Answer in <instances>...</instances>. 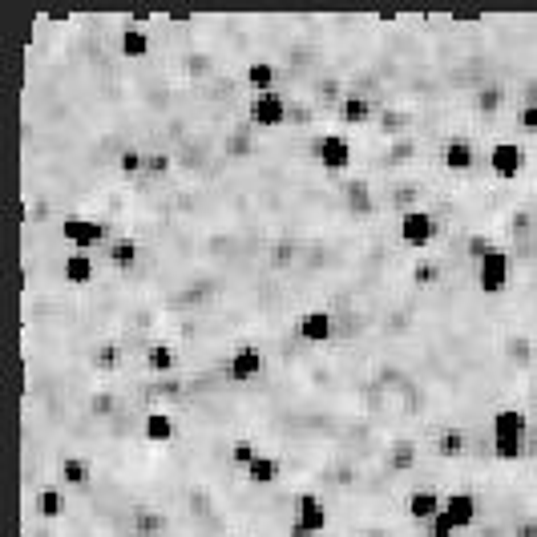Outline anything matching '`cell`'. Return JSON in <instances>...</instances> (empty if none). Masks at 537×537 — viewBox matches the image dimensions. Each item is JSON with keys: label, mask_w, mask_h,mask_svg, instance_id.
I'll return each instance as SVG.
<instances>
[{"label": "cell", "mask_w": 537, "mask_h": 537, "mask_svg": "<svg viewBox=\"0 0 537 537\" xmlns=\"http://www.w3.org/2000/svg\"><path fill=\"white\" fill-rule=\"evenodd\" d=\"M259 457H263V453H259V445H255L251 437H239V441L227 449V465H231V469H239V473H243V469H251Z\"/></svg>", "instance_id": "obj_20"}, {"label": "cell", "mask_w": 537, "mask_h": 537, "mask_svg": "<svg viewBox=\"0 0 537 537\" xmlns=\"http://www.w3.org/2000/svg\"><path fill=\"white\" fill-rule=\"evenodd\" d=\"M263 372H267V356H263L255 344H239V348L231 352V360H227V376H231L235 384H255Z\"/></svg>", "instance_id": "obj_9"}, {"label": "cell", "mask_w": 537, "mask_h": 537, "mask_svg": "<svg viewBox=\"0 0 537 537\" xmlns=\"http://www.w3.org/2000/svg\"><path fill=\"white\" fill-rule=\"evenodd\" d=\"M497 251V239L489 235V231H469L465 235V259L469 263H481V259H489Z\"/></svg>", "instance_id": "obj_21"}, {"label": "cell", "mask_w": 537, "mask_h": 537, "mask_svg": "<svg viewBox=\"0 0 537 537\" xmlns=\"http://www.w3.org/2000/svg\"><path fill=\"white\" fill-rule=\"evenodd\" d=\"M45 210V206H41ZM53 219V214H49ZM57 231L61 239L73 247V251H101L105 243H110V227H105L101 219H89V214H65V219H57Z\"/></svg>", "instance_id": "obj_3"}, {"label": "cell", "mask_w": 537, "mask_h": 537, "mask_svg": "<svg viewBox=\"0 0 537 537\" xmlns=\"http://www.w3.org/2000/svg\"><path fill=\"white\" fill-rule=\"evenodd\" d=\"M445 513H449L453 525L465 533V529H473V525L481 521V501H477L473 493H465V489H449V493H445Z\"/></svg>", "instance_id": "obj_12"}, {"label": "cell", "mask_w": 537, "mask_h": 537, "mask_svg": "<svg viewBox=\"0 0 537 537\" xmlns=\"http://www.w3.org/2000/svg\"><path fill=\"white\" fill-rule=\"evenodd\" d=\"M340 194H344V206L356 219H372L380 210V194H376V182L368 174H340Z\"/></svg>", "instance_id": "obj_5"}, {"label": "cell", "mask_w": 537, "mask_h": 537, "mask_svg": "<svg viewBox=\"0 0 537 537\" xmlns=\"http://www.w3.org/2000/svg\"><path fill=\"white\" fill-rule=\"evenodd\" d=\"M247 118H251V126L263 130V134L283 130L287 118H291V101H287V93H283L279 85H275L271 93H251V97H247Z\"/></svg>", "instance_id": "obj_4"}, {"label": "cell", "mask_w": 537, "mask_h": 537, "mask_svg": "<svg viewBox=\"0 0 537 537\" xmlns=\"http://www.w3.org/2000/svg\"><path fill=\"white\" fill-rule=\"evenodd\" d=\"M376 101L372 97H364V93H352L348 89V97H344V105L336 110V122H340V130H364V126H372L376 122Z\"/></svg>", "instance_id": "obj_11"}, {"label": "cell", "mask_w": 537, "mask_h": 537, "mask_svg": "<svg viewBox=\"0 0 537 537\" xmlns=\"http://www.w3.org/2000/svg\"><path fill=\"white\" fill-rule=\"evenodd\" d=\"M428 453L441 457V461H461V457H469V433H465V428H457V424H449Z\"/></svg>", "instance_id": "obj_18"}, {"label": "cell", "mask_w": 537, "mask_h": 537, "mask_svg": "<svg viewBox=\"0 0 537 537\" xmlns=\"http://www.w3.org/2000/svg\"><path fill=\"white\" fill-rule=\"evenodd\" d=\"M404 509H408L412 521L428 525V521H433V517L445 509V493H437V489H412L408 501H404Z\"/></svg>", "instance_id": "obj_16"}, {"label": "cell", "mask_w": 537, "mask_h": 537, "mask_svg": "<svg viewBox=\"0 0 537 537\" xmlns=\"http://www.w3.org/2000/svg\"><path fill=\"white\" fill-rule=\"evenodd\" d=\"M279 477H283V465H279V457H271V453H263L251 469H243V481L255 485V489H271V485H279Z\"/></svg>", "instance_id": "obj_19"}, {"label": "cell", "mask_w": 537, "mask_h": 537, "mask_svg": "<svg viewBox=\"0 0 537 537\" xmlns=\"http://www.w3.org/2000/svg\"><path fill=\"white\" fill-rule=\"evenodd\" d=\"M441 279H445V267H441V259H437L433 251L412 259V267H408V283H412L416 291H437Z\"/></svg>", "instance_id": "obj_15"}, {"label": "cell", "mask_w": 537, "mask_h": 537, "mask_svg": "<svg viewBox=\"0 0 537 537\" xmlns=\"http://www.w3.org/2000/svg\"><path fill=\"white\" fill-rule=\"evenodd\" d=\"M295 521L311 533V537H324L328 533V525H332V509H328V501L319 497V493H299L295 497Z\"/></svg>", "instance_id": "obj_8"}, {"label": "cell", "mask_w": 537, "mask_h": 537, "mask_svg": "<svg viewBox=\"0 0 537 537\" xmlns=\"http://www.w3.org/2000/svg\"><path fill=\"white\" fill-rule=\"evenodd\" d=\"M420 457H424V449L412 437H400V441L388 445V473L392 477H412L420 469Z\"/></svg>", "instance_id": "obj_13"}, {"label": "cell", "mask_w": 537, "mask_h": 537, "mask_svg": "<svg viewBox=\"0 0 537 537\" xmlns=\"http://www.w3.org/2000/svg\"><path fill=\"white\" fill-rule=\"evenodd\" d=\"M441 231H445V223L437 219L433 210H424V206L400 214V243H404L412 255H428V251H433L437 239H441Z\"/></svg>", "instance_id": "obj_2"}, {"label": "cell", "mask_w": 537, "mask_h": 537, "mask_svg": "<svg viewBox=\"0 0 537 537\" xmlns=\"http://www.w3.org/2000/svg\"><path fill=\"white\" fill-rule=\"evenodd\" d=\"M65 501H69V497H65L61 485H45L29 505H21V517L33 513V517H41V521H61V517H65Z\"/></svg>", "instance_id": "obj_14"}, {"label": "cell", "mask_w": 537, "mask_h": 537, "mask_svg": "<svg viewBox=\"0 0 537 537\" xmlns=\"http://www.w3.org/2000/svg\"><path fill=\"white\" fill-rule=\"evenodd\" d=\"M142 364H146V372H150V376H174V372L182 368V356H178V348H174V344L154 340V344L146 348Z\"/></svg>", "instance_id": "obj_17"}, {"label": "cell", "mask_w": 537, "mask_h": 537, "mask_svg": "<svg viewBox=\"0 0 537 537\" xmlns=\"http://www.w3.org/2000/svg\"><path fill=\"white\" fill-rule=\"evenodd\" d=\"M295 336H299L303 344H311V348L332 344V336H336V315H332L328 307H307V311H299V315H295Z\"/></svg>", "instance_id": "obj_7"}, {"label": "cell", "mask_w": 537, "mask_h": 537, "mask_svg": "<svg viewBox=\"0 0 537 537\" xmlns=\"http://www.w3.org/2000/svg\"><path fill=\"white\" fill-rule=\"evenodd\" d=\"M509 283H513V259H509L505 247H497L489 259L477 263V287H481V295L497 299V295L509 291Z\"/></svg>", "instance_id": "obj_6"}, {"label": "cell", "mask_w": 537, "mask_h": 537, "mask_svg": "<svg viewBox=\"0 0 537 537\" xmlns=\"http://www.w3.org/2000/svg\"><path fill=\"white\" fill-rule=\"evenodd\" d=\"M424 533H428V537H457L461 529H457V525H453V517H449L445 509H441V513L433 517V521H428V525H424Z\"/></svg>", "instance_id": "obj_22"}, {"label": "cell", "mask_w": 537, "mask_h": 537, "mask_svg": "<svg viewBox=\"0 0 537 537\" xmlns=\"http://www.w3.org/2000/svg\"><path fill=\"white\" fill-rule=\"evenodd\" d=\"M529 420H533V428H537V408H533V416H529Z\"/></svg>", "instance_id": "obj_23"}, {"label": "cell", "mask_w": 537, "mask_h": 537, "mask_svg": "<svg viewBox=\"0 0 537 537\" xmlns=\"http://www.w3.org/2000/svg\"><path fill=\"white\" fill-rule=\"evenodd\" d=\"M529 428H533V420H529V412H525V408H497V412L489 416L493 457H497V461H505V465L521 461V457H525V449H529Z\"/></svg>", "instance_id": "obj_1"}, {"label": "cell", "mask_w": 537, "mask_h": 537, "mask_svg": "<svg viewBox=\"0 0 537 537\" xmlns=\"http://www.w3.org/2000/svg\"><path fill=\"white\" fill-rule=\"evenodd\" d=\"M101 259H105V267L130 275V271H138V263H142V243H138L134 235H114L110 243L101 247Z\"/></svg>", "instance_id": "obj_10"}, {"label": "cell", "mask_w": 537, "mask_h": 537, "mask_svg": "<svg viewBox=\"0 0 537 537\" xmlns=\"http://www.w3.org/2000/svg\"><path fill=\"white\" fill-rule=\"evenodd\" d=\"M227 537H243V533H227Z\"/></svg>", "instance_id": "obj_24"}]
</instances>
